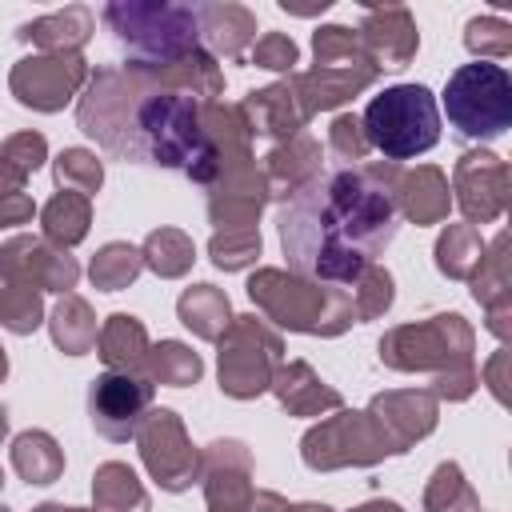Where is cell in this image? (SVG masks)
Returning <instances> with one entry per match:
<instances>
[{
    "label": "cell",
    "mask_w": 512,
    "mask_h": 512,
    "mask_svg": "<svg viewBox=\"0 0 512 512\" xmlns=\"http://www.w3.org/2000/svg\"><path fill=\"white\" fill-rule=\"evenodd\" d=\"M248 296L264 316H272L276 324H284L292 332L340 336L348 324H356V304H352L348 288L288 276L280 268H260L248 280Z\"/></svg>",
    "instance_id": "obj_4"
},
{
    "label": "cell",
    "mask_w": 512,
    "mask_h": 512,
    "mask_svg": "<svg viewBox=\"0 0 512 512\" xmlns=\"http://www.w3.org/2000/svg\"><path fill=\"white\" fill-rule=\"evenodd\" d=\"M136 444L152 480L164 492H184L192 488V480H200V456L192 452L184 424L172 408H152L136 428Z\"/></svg>",
    "instance_id": "obj_10"
},
{
    "label": "cell",
    "mask_w": 512,
    "mask_h": 512,
    "mask_svg": "<svg viewBox=\"0 0 512 512\" xmlns=\"http://www.w3.org/2000/svg\"><path fill=\"white\" fill-rule=\"evenodd\" d=\"M456 200L468 220H492L504 212L508 200V172L504 160L492 152H468L456 164Z\"/></svg>",
    "instance_id": "obj_15"
},
{
    "label": "cell",
    "mask_w": 512,
    "mask_h": 512,
    "mask_svg": "<svg viewBox=\"0 0 512 512\" xmlns=\"http://www.w3.org/2000/svg\"><path fill=\"white\" fill-rule=\"evenodd\" d=\"M80 128L112 156L180 168L196 184L220 176L216 152L200 124V100L160 84L144 64L100 68L80 96Z\"/></svg>",
    "instance_id": "obj_2"
},
{
    "label": "cell",
    "mask_w": 512,
    "mask_h": 512,
    "mask_svg": "<svg viewBox=\"0 0 512 512\" xmlns=\"http://www.w3.org/2000/svg\"><path fill=\"white\" fill-rule=\"evenodd\" d=\"M360 44L368 52V60L376 68H404L416 56V24L408 16V8L388 4V8H364V24H360Z\"/></svg>",
    "instance_id": "obj_16"
},
{
    "label": "cell",
    "mask_w": 512,
    "mask_h": 512,
    "mask_svg": "<svg viewBox=\"0 0 512 512\" xmlns=\"http://www.w3.org/2000/svg\"><path fill=\"white\" fill-rule=\"evenodd\" d=\"M200 480L212 512H240L252 500V456L240 440H216L200 456Z\"/></svg>",
    "instance_id": "obj_14"
},
{
    "label": "cell",
    "mask_w": 512,
    "mask_h": 512,
    "mask_svg": "<svg viewBox=\"0 0 512 512\" xmlns=\"http://www.w3.org/2000/svg\"><path fill=\"white\" fill-rule=\"evenodd\" d=\"M36 212V204L24 196V192H8L0 196V228H16V224H28Z\"/></svg>",
    "instance_id": "obj_43"
},
{
    "label": "cell",
    "mask_w": 512,
    "mask_h": 512,
    "mask_svg": "<svg viewBox=\"0 0 512 512\" xmlns=\"http://www.w3.org/2000/svg\"><path fill=\"white\" fill-rule=\"evenodd\" d=\"M208 252H212V264H216V268L240 272V268H248V264L260 256V232H256V228L216 232L212 244H208Z\"/></svg>",
    "instance_id": "obj_37"
},
{
    "label": "cell",
    "mask_w": 512,
    "mask_h": 512,
    "mask_svg": "<svg viewBox=\"0 0 512 512\" xmlns=\"http://www.w3.org/2000/svg\"><path fill=\"white\" fill-rule=\"evenodd\" d=\"M96 348H100V360L108 364V372H144V360H148V332L136 316H108L104 328L96 332Z\"/></svg>",
    "instance_id": "obj_22"
},
{
    "label": "cell",
    "mask_w": 512,
    "mask_h": 512,
    "mask_svg": "<svg viewBox=\"0 0 512 512\" xmlns=\"http://www.w3.org/2000/svg\"><path fill=\"white\" fill-rule=\"evenodd\" d=\"M44 320V304H40V292L36 288H24V284H0V324L16 336H28L36 332Z\"/></svg>",
    "instance_id": "obj_35"
},
{
    "label": "cell",
    "mask_w": 512,
    "mask_h": 512,
    "mask_svg": "<svg viewBox=\"0 0 512 512\" xmlns=\"http://www.w3.org/2000/svg\"><path fill=\"white\" fill-rule=\"evenodd\" d=\"M368 416L384 428V436L396 444V452H408L412 440H420L436 428V400H432V392H384L368 404Z\"/></svg>",
    "instance_id": "obj_17"
},
{
    "label": "cell",
    "mask_w": 512,
    "mask_h": 512,
    "mask_svg": "<svg viewBox=\"0 0 512 512\" xmlns=\"http://www.w3.org/2000/svg\"><path fill=\"white\" fill-rule=\"evenodd\" d=\"M12 468L28 484H52L64 472V452L48 432H20L12 440Z\"/></svg>",
    "instance_id": "obj_28"
},
{
    "label": "cell",
    "mask_w": 512,
    "mask_h": 512,
    "mask_svg": "<svg viewBox=\"0 0 512 512\" xmlns=\"http://www.w3.org/2000/svg\"><path fill=\"white\" fill-rule=\"evenodd\" d=\"M348 292H352V304H356V320H372V316L388 312V304H392V276L384 268L368 264Z\"/></svg>",
    "instance_id": "obj_38"
},
{
    "label": "cell",
    "mask_w": 512,
    "mask_h": 512,
    "mask_svg": "<svg viewBox=\"0 0 512 512\" xmlns=\"http://www.w3.org/2000/svg\"><path fill=\"white\" fill-rule=\"evenodd\" d=\"M104 180V168L96 160V152L88 148H64L56 156V184L64 192H80V196H92Z\"/></svg>",
    "instance_id": "obj_36"
},
{
    "label": "cell",
    "mask_w": 512,
    "mask_h": 512,
    "mask_svg": "<svg viewBox=\"0 0 512 512\" xmlns=\"http://www.w3.org/2000/svg\"><path fill=\"white\" fill-rule=\"evenodd\" d=\"M396 180V164L332 168L304 180L276 220L288 268L332 288L356 284L396 236Z\"/></svg>",
    "instance_id": "obj_1"
},
{
    "label": "cell",
    "mask_w": 512,
    "mask_h": 512,
    "mask_svg": "<svg viewBox=\"0 0 512 512\" xmlns=\"http://www.w3.org/2000/svg\"><path fill=\"white\" fill-rule=\"evenodd\" d=\"M36 512H84V508H64V504H40Z\"/></svg>",
    "instance_id": "obj_48"
},
{
    "label": "cell",
    "mask_w": 512,
    "mask_h": 512,
    "mask_svg": "<svg viewBox=\"0 0 512 512\" xmlns=\"http://www.w3.org/2000/svg\"><path fill=\"white\" fill-rule=\"evenodd\" d=\"M352 512H404V508L392 504V500H368V504H360V508H352Z\"/></svg>",
    "instance_id": "obj_46"
},
{
    "label": "cell",
    "mask_w": 512,
    "mask_h": 512,
    "mask_svg": "<svg viewBox=\"0 0 512 512\" xmlns=\"http://www.w3.org/2000/svg\"><path fill=\"white\" fill-rule=\"evenodd\" d=\"M92 8L84 4H68L64 12H48L32 24H20L16 40L20 44H36L40 52H80V44L92 36Z\"/></svg>",
    "instance_id": "obj_21"
},
{
    "label": "cell",
    "mask_w": 512,
    "mask_h": 512,
    "mask_svg": "<svg viewBox=\"0 0 512 512\" xmlns=\"http://www.w3.org/2000/svg\"><path fill=\"white\" fill-rule=\"evenodd\" d=\"M4 432H8V412L0 408V436H4Z\"/></svg>",
    "instance_id": "obj_49"
},
{
    "label": "cell",
    "mask_w": 512,
    "mask_h": 512,
    "mask_svg": "<svg viewBox=\"0 0 512 512\" xmlns=\"http://www.w3.org/2000/svg\"><path fill=\"white\" fill-rule=\"evenodd\" d=\"M140 256H144V264L156 272V276H184L188 268H192V260H196V248H192V240L180 232V228H156L148 240H144V248H140Z\"/></svg>",
    "instance_id": "obj_32"
},
{
    "label": "cell",
    "mask_w": 512,
    "mask_h": 512,
    "mask_svg": "<svg viewBox=\"0 0 512 512\" xmlns=\"http://www.w3.org/2000/svg\"><path fill=\"white\" fill-rule=\"evenodd\" d=\"M204 372L200 356L180 344V340H160L156 348H148V360H144V376L152 384H172V388H184V384H196Z\"/></svg>",
    "instance_id": "obj_30"
},
{
    "label": "cell",
    "mask_w": 512,
    "mask_h": 512,
    "mask_svg": "<svg viewBox=\"0 0 512 512\" xmlns=\"http://www.w3.org/2000/svg\"><path fill=\"white\" fill-rule=\"evenodd\" d=\"M0 160H8L16 172L32 176V172L48 160V144H44L40 132H16V136H8V140L0 144Z\"/></svg>",
    "instance_id": "obj_41"
},
{
    "label": "cell",
    "mask_w": 512,
    "mask_h": 512,
    "mask_svg": "<svg viewBox=\"0 0 512 512\" xmlns=\"http://www.w3.org/2000/svg\"><path fill=\"white\" fill-rule=\"evenodd\" d=\"M272 392H276L280 408H288L292 416H320L328 408H340V392L328 388L304 360L280 364L272 376Z\"/></svg>",
    "instance_id": "obj_20"
},
{
    "label": "cell",
    "mask_w": 512,
    "mask_h": 512,
    "mask_svg": "<svg viewBox=\"0 0 512 512\" xmlns=\"http://www.w3.org/2000/svg\"><path fill=\"white\" fill-rule=\"evenodd\" d=\"M444 112L460 136L496 140L512 124V76L496 60L460 64L444 84Z\"/></svg>",
    "instance_id": "obj_7"
},
{
    "label": "cell",
    "mask_w": 512,
    "mask_h": 512,
    "mask_svg": "<svg viewBox=\"0 0 512 512\" xmlns=\"http://www.w3.org/2000/svg\"><path fill=\"white\" fill-rule=\"evenodd\" d=\"M104 24L140 64H164L200 48L196 4H108Z\"/></svg>",
    "instance_id": "obj_6"
},
{
    "label": "cell",
    "mask_w": 512,
    "mask_h": 512,
    "mask_svg": "<svg viewBox=\"0 0 512 512\" xmlns=\"http://www.w3.org/2000/svg\"><path fill=\"white\" fill-rule=\"evenodd\" d=\"M464 44H468V52H476L480 60H488V56H508V48H512V24L500 20V16H472L468 28H464Z\"/></svg>",
    "instance_id": "obj_39"
},
{
    "label": "cell",
    "mask_w": 512,
    "mask_h": 512,
    "mask_svg": "<svg viewBox=\"0 0 512 512\" xmlns=\"http://www.w3.org/2000/svg\"><path fill=\"white\" fill-rule=\"evenodd\" d=\"M396 208L416 224H436L448 216V180L436 168H416L396 180Z\"/></svg>",
    "instance_id": "obj_24"
},
{
    "label": "cell",
    "mask_w": 512,
    "mask_h": 512,
    "mask_svg": "<svg viewBox=\"0 0 512 512\" xmlns=\"http://www.w3.org/2000/svg\"><path fill=\"white\" fill-rule=\"evenodd\" d=\"M220 344V388L236 400H252L264 388H272V376L280 368V336L256 320V316H232Z\"/></svg>",
    "instance_id": "obj_8"
},
{
    "label": "cell",
    "mask_w": 512,
    "mask_h": 512,
    "mask_svg": "<svg viewBox=\"0 0 512 512\" xmlns=\"http://www.w3.org/2000/svg\"><path fill=\"white\" fill-rule=\"evenodd\" d=\"M52 340H56V348H64L68 356H84L88 348H96V316H92V308L80 300V296H64L60 304H56V312H52Z\"/></svg>",
    "instance_id": "obj_29"
},
{
    "label": "cell",
    "mask_w": 512,
    "mask_h": 512,
    "mask_svg": "<svg viewBox=\"0 0 512 512\" xmlns=\"http://www.w3.org/2000/svg\"><path fill=\"white\" fill-rule=\"evenodd\" d=\"M300 456L308 468L332 472L344 464H376V460L400 456V452L368 412H336L332 420L316 424L300 440Z\"/></svg>",
    "instance_id": "obj_9"
},
{
    "label": "cell",
    "mask_w": 512,
    "mask_h": 512,
    "mask_svg": "<svg viewBox=\"0 0 512 512\" xmlns=\"http://www.w3.org/2000/svg\"><path fill=\"white\" fill-rule=\"evenodd\" d=\"M92 496L100 512H148V492L140 488L136 472L120 460H108L92 476Z\"/></svg>",
    "instance_id": "obj_27"
},
{
    "label": "cell",
    "mask_w": 512,
    "mask_h": 512,
    "mask_svg": "<svg viewBox=\"0 0 512 512\" xmlns=\"http://www.w3.org/2000/svg\"><path fill=\"white\" fill-rule=\"evenodd\" d=\"M320 172V144L312 136H288V144H280L268 156V196H292L304 180H312Z\"/></svg>",
    "instance_id": "obj_23"
},
{
    "label": "cell",
    "mask_w": 512,
    "mask_h": 512,
    "mask_svg": "<svg viewBox=\"0 0 512 512\" xmlns=\"http://www.w3.org/2000/svg\"><path fill=\"white\" fill-rule=\"evenodd\" d=\"M0 484H4V472H0Z\"/></svg>",
    "instance_id": "obj_51"
},
{
    "label": "cell",
    "mask_w": 512,
    "mask_h": 512,
    "mask_svg": "<svg viewBox=\"0 0 512 512\" xmlns=\"http://www.w3.org/2000/svg\"><path fill=\"white\" fill-rule=\"evenodd\" d=\"M240 512H288V504L276 492H252V500Z\"/></svg>",
    "instance_id": "obj_44"
},
{
    "label": "cell",
    "mask_w": 512,
    "mask_h": 512,
    "mask_svg": "<svg viewBox=\"0 0 512 512\" xmlns=\"http://www.w3.org/2000/svg\"><path fill=\"white\" fill-rule=\"evenodd\" d=\"M152 380L144 372H104L92 380L88 388V416H92V428L104 436V440H116L124 444L128 436H136L140 420L148 416V404H152Z\"/></svg>",
    "instance_id": "obj_12"
},
{
    "label": "cell",
    "mask_w": 512,
    "mask_h": 512,
    "mask_svg": "<svg viewBox=\"0 0 512 512\" xmlns=\"http://www.w3.org/2000/svg\"><path fill=\"white\" fill-rule=\"evenodd\" d=\"M360 128L384 160H416L440 140V108L424 84H392L368 100Z\"/></svg>",
    "instance_id": "obj_5"
},
{
    "label": "cell",
    "mask_w": 512,
    "mask_h": 512,
    "mask_svg": "<svg viewBox=\"0 0 512 512\" xmlns=\"http://www.w3.org/2000/svg\"><path fill=\"white\" fill-rule=\"evenodd\" d=\"M196 24L212 56L240 60L244 48L256 44V16L244 4H196Z\"/></svg>",
    "instance_id": "obj_19"
},
{
    "label": "cell",
    "mask_w": 512,
    "mask_h": 512,
    "mask_svg": "<svg viewBox=\"0 0 512 512\" xmlns=\"http://www.w3.org/2000/svg\"><path fill=\"white\" fill-rule=\"evenodd\" d=\"M0 280L4 284H24V288H48V292H64L76 288L80 280V264L64 252L52 248L48 240L36 236H16L0 248Z\"/></svg>",
    "instance_id": "obj_13"
},
{
    "label": "cell",
    "mask_w": 512,
    "mask_h": 512,
    "mask_svg": "<svg viewBox=\"0 0 512 512\" xmlns=\"http://www.w3.org/2000/svg\"><path fill=\"white\" fill-rule=\"evenodd\" d=\"M428 512H480L464 472L456 464H440L432 472V484H428V496H424Z\"/></svg>",
    "instance_id": "obj_34"
},
{
    "label": "cell",
    "mask_w": 512,
    "mask_h": 512,
    "mask_svg": "<svg viewBox=\"0 0 512 512\" xmlns=\"http://www.w3.org/2000/svg\"><path fill=\"white\" fill-rule=\"evenodd\" d=\"M24 172H16L8 160H0V196H8V192H24Z\"/></svg>",
    "instance_id": "obj_45"
},
{
    "label": "cell",
    "mask_w": 512,
    "mask_h": 512,
    "mask_svg": "<svg viewBox=\"0 0 512 512\" xmlns=\"http://www.w3.org/2000/svg\"><path fill=\"white\" fill-rule=\"evenodd\" d=\"M8 376V360H4V348H0V380Z\"/></svg>",
    "instance_id": "obj_50"
},
{
    "label": "cell",
    "mask_w": 512,
    "mask_h": 512,
    "mask_svg": "<svg viewBox=\"0 0 512 512\" xmlns=\"http://www.w3.org/2000/svg\"><path fill=\"white\" fill-rule=\"evenodd\" d=\"M380 360L400 372H428L436 368V396L464 400L476 388L472 372V332L464 316H432L428 324H404L392 328L380 340Z\"/></svg>",
    "instance_id": "obj_3"
},
{
    "label": "cell",
    "mask_w": 512,
    "mask_h": 512,
    "mask_svg": "<svg viewBox=\"0 0 512 512\" xmlns=\"http://www.w3.org/2000/svg\"><path fill=\"white\" fill-rule=\"evenodd\" d=\"M328 148L340 156V160H364L368 156V140H364V128L356 116H336L332 128H328Z\"/></svg>",
    "instance_id": "obj_42"
},
{
    "label": "cell",
    "mask_w": 512,
    "mask_h": 512,
    "mask_svg": "<svg viewBox=\"0 0 512 512\" xmlns=\"http://www.w3.org/2000/svg\"><path fill=\"white\" fill-rule=\"evenodd\" d=\"M176 312L180 320L200 336V340H220L232 324V308H228V296L212 284H196L188 288L180 300H176Z\"/></svg>",
    "instance_id": "obj_25"
},
{
    "label": "cell",
    "mask_w": 512,
    "mask_h": 512,
    "mask_svg": "<svg viewBox=\"0 0 512 512\" xmlns=\"http://www.w3.org/2000/svg\"><path fill=\"white\" fill-rule=\"evenodd\" d=\"M40 224H44V240H52L56 248H72L88 236V224H92V204L88 196L80 192H56L44 212H40Z\"/></svg>",
    "instance_id": "obj_26"
},
{
    "label": "cell",
    "mask_w": 512,
    "mask_h": 512,
    "mask_svg": "<svg viewBox=\"0 0 512 512\" xmlns=\"http://www.w3.org/2000/svg\"><path fill=\"white\" fill-rule=\"evenodd\" d=\"M288 512H332L328 504H292Z\"/></svg>",
    "instance_id": "obj_47"
},
{
    "label": "cell",
    "mask_w": 512,
    "mask_h": 512,
    "mask_svg": "<svg viewBox=\"0 0 512 512\" xmlns=\"http://www.w3.org/2000/svg\"><path fill=\"white\" fill-rule=\"evenodd\" d=\"M436 264L444 276H472L476 264H484V240L476 236L472 224H448L444 236L436 240Z\"/></svg>",
    "instance_id": "obj_31"
},
{
    "label": "cell",
    "mask_w": 512,
    "mask_h": 512,
    "mask_svg": "<svg viewBox=\"0 0 512 512\" xmlns=\"http://www.w3.org/2000/svg\"><path fill=\"white\" fill-rule=\"evenodd\" d=\"M84 80H88V64L80 52H40V56H24L12 68L8 88L24 108L60 112Z\"/></svg>",
    "instance_id": "obj_11"
},
{
    "label": "cell",
    "mask_w": 512,
    "mask_h": 512,
    "mask_svg": "<svg viewBox=\"0 0 512 512\" xmlns=\"http://www.w3.org/2000/svg\"><path fill=\"white\" fill-rule=\"evenodd\" d=\"M244 120L252 132L260 136H276V140H288L304 128L308 112L300 104V92H296V80H280V84H268L260 92H248V100L240 104Z\"/></svg>",
    "instance_id": "obj_18"
},
{
    "label": "cell",
    "mask_w": 512,
    "mask_h": 512,
    "mask_svg": "<svg viewBox=\"0 0 512 512\" xmlns=\"http://www.w3.org/2000/svg\"><path fill=\"white\" fill-rule=\"evenodd\" d=\"M252 64L292 76V68L300 64V48H296V40L284 36V32H264V36L252 44Z\"/></svg>",
    "instance_id": "obj_40"
},
{
    "label": "cell",
    "mask_w": 512,
    "mask_h": 512,
    "mask_svg": "<svg viewBox=\"0 0 512 512\" xmlns=\"http://www.w3.org/2000/svg\"><path fill=\"white\" fill-rule=\"evenodd\" d=\"M140 268H144L140 248H132V244H124V240H112V244H104V248L96 252L88 276H92L96 288L120 292V288H128V284L140 276Z\"/></svg>",
    "instance_id": "obj_33"
}]
</instances>
